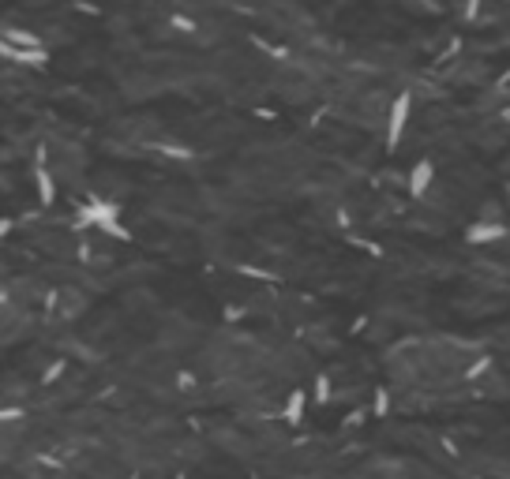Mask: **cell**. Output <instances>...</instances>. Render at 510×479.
Masks as SVG:
<instances>
[{"label": "cell", "mask_w": 510, "mask_h": 479, "mask_svg": "<svg viewBox=\"0 0 510 479\" xmlns=\"http://www.w3.org/2000/svg\"><path fill=\"white\" fill-rule=\"evenodd\" d=\"M87 210H90V218H94L98 229H106V232H109V236H116V240H132V232H128L124 225L116 221V206H113V203H106L101 195H87Z\"/></svg>", "instance_id": "cell-1"}, {"label": "cell", "mask_w": 510, "mask_h": 479, "mask_svg": "<svg viewBox=\"0 0 510 479\" xmlns=\"http://www.w3.org/2000/svg\"><path fill=\"white\" fill-rule=\"evenodd\" d=\"M409 109H413V98L409 94H398L394 105H390V116H387V150H394L401 142V131L409 124Z\"/></svg>", "instance_id": "cell-2"}, {"label": "cell", "mask_w": 510, "mask_h": 479, "mask_svg": "<svg viewBox=\"0 0 510 479\" xmlns=\"http://www.w3.org/2000/svg\"><path fill=\"white\" fill-rule=\"evenodd\" d=\"M431 180H436V165L424 157V162H416V165L409 169V195H413V198H424V191L431 188Z\"/></svg>", "instance_id": "cell-3"}, {"label": "cell", "mask_w": 510, "mask_h": 479, "mask_svg": "<svg viewBox=\"0 0 510 479\" xmlns=\"http://www.w3.org/2000/svg\"><path fill=\"white\" fill-rule=\"evenodd\" d=\"M4 57L8 60H19V64H31V68H42V64H49V49H16L11 42H4Z\"/></svg>", "instance_id": "cell-4"}, {"label": "cell", "mask_w": 510, "mask_h": 479, "mask_svg": "<svg viewBox=\"0 0 510 479\" xmlns=\"http://www.w3.org/2000/svg\"><path fill=\"white\" fill-rule=\"evenodd\" d=\"M34 180H38V198H42L45 206H53V198H57V184H53V176H49V169H45V162H42V150H38Z\"/></svg>", "instance_id": "cell-5"}, {"label": "cell", "mask_w": 510, "mask_h": 479, "mask_svg": "<svg viewBox=\"0 0 510 479\" xmlns=\"http://www.w3.org/2000/svg\"><path fill=\"white\" fill-rule=\"evenodd\" d=\"M465 240H469V244H492V240H503V225H495V221H477V225H469Z\"/></svg>", "instance_id": "cell-6"}, {"label": "cell", "mask_w": 510, "mask_h": 479, "mask_svg": "<svg viewBox=\"0 0 510 479\" xmlns=\"http://www.w3.org/2000/svg\"><path fill=\"white\" fill-rule=\"evenodd\" d=\"M304 408H308V393L304 390H293L289 401H285V419H289V427H296V423L304 419Z\"/></svg>", "instance_id": "cell-7"}, {"label": "cell", "mask_w": 510, "mask_h": 479, "mask_svg": "<svg viewBox=\"0 0 510 479\" xmlns=\"http://www.w3.org/2000/svg\"><path fill=\"white\" fill-rule=\"evenodd\" d=\"M4 42L19 45V49H42V38L31 34V30H16V26H8V30H4Z\"/></svg>", "instance_id": "cell-8"}, {"label": "cell", "mask_w": 510, "mask_h": 479, "mask_svg": "<svg viewBox=\"0 0 510 479\" xmlns=\"http://www.w3.org/2000/svg\"><path fill=\"white\" fill-rule=\"evenodd\" d=\"M488 367H492V356H480L473 367H465V378H480V375H484V371H488Z\"/></svg>", "instance_id": "cell-9"}, {"label": "cell", "mask_w": 510, "mask_h": 479, "mask_svg": "<svg viewBox=\"0 0 510 479\" xmlns=\"http://www.w3.org/2000/svg\"><path fill=\"white\" fill-rule=\"evenodd\" d=\"M326 397H331V378H326V375H319V378H316V401L323 405Z\"/></svg>", "instance_id": "cell-10"}, {"label": "cell", "mask_w": 510, "mask_h": 479, "mask_svg": "<svg viewBox=\"0 0 510 479\" xmlns=\"http://www.w3.org/2000/svg\"><path fill=\"white\" fill-rule=\"evenodd\" d=\"M169 23H173L177 30H195V23H192V19H184V16H169Z\"/></svg>", "instance_id": "cell-11"}, {"label": "cell", "mask_w": 510, "mask_h": 479, "mask_svg": "<svg viewBox=\"0 0 510 479\" xmlns=\"http://www.w3.org/2000/svg\"><path fill=\"white\" fill-rule=\"evenodd\" d=\"M387 408H390V405H387V393H383V390H379V393H375V412H379V416H383V412H387Z\"/></svg>", "instance_id": "cell-12"}]
</instances>
